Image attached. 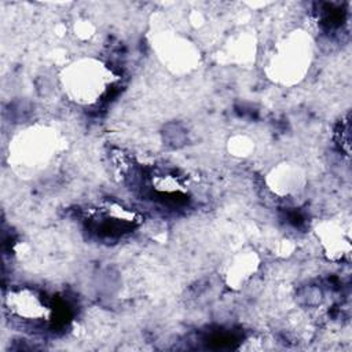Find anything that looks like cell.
I'll return each instance as SVG.
<instances>
[{
    "label": "cell",
    "instance_id": "cell-1",
    "mask_svg": "<svg viewBox=\"0 0 352 352\" xmlns=\"http://www.w3.org/2000/svg\"><path fill=\"white\" fill-rule=\"evenodd\" d=\"M113 81L111 70L94 58H84L70 63L60 76L66 96L78 104L98 103Z\"/></svg>",
    "mask_w": 352,
    "mask_h": 352
},
{
    "label": "cell",
    "instance_id": "cell-7",
    "mask_svg": "<svg viewBox=\"0 0 352 352\" xmlns=\"http://www.w3.org/2000/svg\"><path fill=\"white\" fill-rule=\"evenodd\" d=\"M268 183L274 192L279 195H289L298 192V190L302 187L304 175L296 165L283 164L272 169V172L268 175Z\"/></svg>",
    "mask_w": 352,
    "mask_h": 352
},
{
    "label": "cell",
    "instance_id": "cell-9",
    "mask_svg": "<svg viewBox=\"0 0 352 352\" xmlns=\"http://www.w3.org/2000/svg\"><path fill=\"white\" fill-rule=\"evenodd\" d=\"M253 150V142L243 135L234 136L230 140V151L238 157H246Z\"/></svg>",
    "mask_w": 352,
    "mask_h": 352
},
{
    "label": "cell",
    "instance_id": "cell-2",
    "mask_svg": "<svg viewBox=\"0 0 352 352\" xmlns=\"http://www.w3.org/2000/svg\"><path fill=\"white\" fill-rule=\"evenodd\" d=\"M56 133L45 126H32L10 144V164L21 173H36L48 166L58 153Z\"/></svg>",
    "mask_w": 352,
    "mask_h": 352
},
{
    "label": "cell",
    "instance_id": "cell-4",
    "mask_svg": "<svg viewBox=\"0 0 352 352\" xmlns=\"http://www.w3.org/2000/svg\"><path fill=\"white\" fill-rule=\"evenodd\" d=\"M155 50L162 63L173 73H188L199 62L198 48L187 38L169 32L157 36Z\"/></svg>",
    "mask_w": 352,
    "mask_h": 352
},
{
    "label": "cell",
    "instance_id": "cell-8",
    "mask_svg": "<svg viewBox=\"0 0 352 352\" xmlns=\"http://www.w3.org/2000/svg\"><path fill=\"white\" fill-rule=\"evenodd\" d=\"M258 257L254 252H241L235 254L226 268V280L230 287H241L257 270Z\"/></svg>",
    "mask_w": 352,
    "mask_h": 352
},
{
    "label": "cell",
    "instance_id": "cell-5",
    "mask_svg": "<svg viewBox=\"0 0 352 352\" xmlns=\"http://www.w3.org/2000/svg\"><path fill=\"white\" fill-rule=\"evenodd\" d=\"M316 236L331 260H342L351 252L349 231L337 220L322 221L316 227Z\"/></svg>",
    "mask_w": 352,
    "mask_h": 352
},
{
    "label": "cell",
    "instance_id": "cell-6",
    "mask_svg": "<svg viewBox=\"0 0 352 352\" xmlns=\"http://www.w3.org/2000/svg\"><path fill=\"white\" fill-rule=\"evenodd\" d=\"M8 311L23 320H40L47 318L48 308L34 290L29 287L16 289L7 296Z\"/></svg>",
    "mask_w": 352,
    "mask_h": 352
},
{
    "label": "cell",
    "instance_id": "cell-3",
    "mask_svg": "<svg viewBox=\"0 0 352 352\" xmlns=\"http://www.w3.org/2000/svg\"><path fill=\"white\" fill-rule=\"evenodd\" d=\"M312 55L311 37L305 32H293L275 47L267 74L279 84H296L307 74Z\"/></svg>",
    "mask_w": 352,
    "mask_h": 352
}]
</instances>
